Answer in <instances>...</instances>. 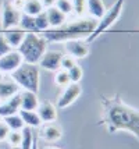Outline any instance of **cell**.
Returning a JSON list of instances; mask_svg holds the SVG:
<instances>
[{
	"label": "cell",
	"mask_w": 139,
	"mask_h": 149,
	"mask_svg": "<svg viewBox=\"0 0 139 149\" xmlns=\"http://www.w3.org/2000/svg\"><path fill=\"white\" fill-rule=\"evenodd\" d=\"M0 121H1V120H0Z\"/></svg>",
	"instance_id": "40"
},
{
	"label": "cell",
	"mask_w": 139,
	"mask_h": 149,
	"mask_svg": "<svg viewBox=\"0 0 139 149\" xmlns=\"http://www.w3.org/2000/svg\"><path fill=\"white\" fill-rule=\"evenodd\" d=\"M42 149H63V148H59V146H56V145H49V146H43Z\"/></svg>",
	"instance_id": "36"
},
{
	"label": "cell",
	"mask_w": 139,
	"mask_h": 149,
	"mask_svg": "<svg viewBox=\"0 0 139 149\" xmlns=\"http://www.w3.org/2000/svg\"><path fill=\"white\" fill-rule=\"evenodd\" d=\"M104 123L110 132L125 130L139 138V111L120 102H111L104 109Z\"/></svg>",
	"instance_id": "1"
},
{
	"label": "cell",
	"mask_w": 139,
	"mask_h": 149,
	"mask_svg": "<svg viewBox=\"0 0 139 149\" xmlns=\"http://www.w3.org/2000/svg\"><path fill=\"white\" fill-rule=\"evenodd\" d=\"M36 113L39 116L42 124L54 123L57 120V106L50 100H42L36 107Z\"/></svg>",
	"instance_id": "10"
},
{
	"label": "cell",
	"mask_w": 139,
	"mask_h": 149,
	"mask_svg": "<svg viewBox=\"0 0 139 149\" xmlns=\"http://www.w3.org/2000/svg\"><path fill=\"white\" fill-rule=\"evenodd\" d=\"M54 84L57 85V86H60V88H66L67 85L71 84L70 77H68V71L63 70V68L57 70L56 74H54Z\"/></svg>",
	"instance_id": "24"
},
{
	"label": "cell",
	"mask_w": 139,
	"mask_h": 149,
	"mask_svg": "<svg viewBox=\"0 0 139 149\" xmlns=\"http://www.w3.org/2000/svg\"><path fill=\"white\" fill-rule=\"evenodd\" d=\"M20 99H21V109L22 110H36L39 104V97L38 93L31 91H20Z\"/></svg>",
	"instance_id": "15"
},
{
	"label": "cell",
	"mask_w": 139,
	"mask_h": 149,
	"mask_svg": "<svg viewBox=\"0 0 139 149\" xmlns=\"http://www.w3.org/2000/svg\"><path fill=\"white\" fill-rule=\"evenodd\" d=\"M21 11L15 10L11 3L6 0L3 1L1 4V11H0V21H1V28L6 31V29H10V28H15L20 22L21 18Z\"/></svg>",
	"instance_id": "6"
},
{
	"label": "cell",
	"mask_w": 139,
	"mask_h": 149,
	"mask_svg": "<svg viewBox=\"0 0 139 149\" xmlns=\"http://www.w3.org/2000/svg\"><path fill=\"white\" fill-rule=\"evenodd\" d=\"M64 49H66L67 54L73 56L75 60L88 57L89 53H91L89 45L84 40H81V39H71V40L64 42Z\"/></svg>",
	"instance_id": "9"
},
{
	"label": "cell",
	"mask_w": 139,
	"mask_h": 149,
	"mask_svg": "<svg viewBox=\"0 0 139 149\" xmlns=\"http://www.w3.org/2000/svg\"><path fill=\"white\" fill-rule=\"evenodd\" d=\"M22 63H24V60L21 57V54L18 53V50L13 49V50H10L4 56L0 57V71L3 74H11Z\"/></svg>",
	"instance_id": "8"
},
{
	"label": "cell",
	"mask_w": 139,
	"mask_h": 149,
	"mask_svg": "<svg viewBox=\"0 0 139 149\" xmlns=\"http://www.w3.org/2000/svg\"><path fill=\"white\" fill-rule=\"evenodd\" d=\"M11 149H22L21 146H11Z\"/></svg>",
	"instance_id": "38"
},
{
	"label": "cell",
	"mask_w": 139,
	"mask_h": 149,
	"mask_svg": "<svg viewBox=\"0 0 139 149\" xmlns=\"http://www.w3.org/2000/svg\"><path fill=\"white\" fill-rule=\"evenodd\" d=\"M21 110V99H20V92L17 95L11 96L10 99H6L4 102L0 104V118L7 116L15 114Z\"/></svg>",
	"instance_id": "13"
},
{
	"label": "cell",
	"mask_w": 139,
	"mask_h": 149,
	"mask_svg": "<svg viewBox=\"0 0 139 149\" xmlns=\"http://www.w3.org/2000/svg\"><path fill=\"white\" fill-rule=\"evenodd\" d=\"M106 11V6L103 0H86V14L96 21L102 18V15Z\"/></svg>",
	"instance_id": "18"
},
{
	"label": "cell",
	"mask_w": 139,
	"mask_h": 149,
	"mask_svg": "<svg viewBox=\"0 0 139 149\" xmlns=\"http://www.w3.org/2000/svg\"><path fill=\"white\" fill-rule=\"evenodd\" d=\"M25 33L27 32L22 31L21 28H10V29H6V32L3 33V36H4L6 42L10 45L11 49H17L21 45Z\"/></svg>",
	"instance_id": "17"
},
{
	"label": "cell",
	"mask_w": 139,
	"mask_h": 149,
	"mask_svg": "<svg viewBox=\"0 0 139 149\" xmlns=\"http://www.w3.org/2000/svg\"><path fill=\"white\" fill-rule=\"evenodd\" d=\"M20 117L22 118V123L25 127H29V128H39L42 125V121H40L39 116L36 110H22L21 109L18 111Z\"/></svg>",
	"instance_id": "19"
},
{
	"label": "cell",
	"mask_w": 139,
	"mask_h": 149,
	"mask_svg": "<svg viewBox=\"0 0 139 149\" xmlns=\"http://www.w3.org/2000/svg\"><path fill=\"white\" fill-rule=\"evenodd\" d=\"M47 40L36 32H27L22 39L21 45L15 49L18 50L24 63L38 64L40 57L46 53Z\"/></svg>",
	"instance_id": "3"
},
{
	"label": "cell",
	"mask_w": 139,
	"mask_h": 149,
	"mask_svg": "<svg viewBox=\"0 0 139 149\" xmlns=\"http://www.w3.org/2000/svg\"><path fill=\"white\" fill-rule=\"evenodd\" d=\"M73 3V13L82 18L86 14V0H71Z\"/></svg>",
	"instance_id": "27"
},
{
	"label": "cell",
	"mask_w": 139,
	"mask_h": 149,
	"mask_svg": "<svg viewBox=\"0 0 139 149\" xmlns=\"http://www.w3.org/2000/svg\"><path fill=\"white\" fill-rule=\"evenodd\" d=\"M20 86L15 84V81L11 78H3L0 81V99L1 100H6L10 99L11 96L17 95L20 92Z\"/></svg>",
	"instance_id": "14"
},
{
	"label": "cell",
	"mask_w": 139,
	"mask_h": 149,
	"mask_svg": "<svg viewBox=\"0 0 139 149\" xmlns=\"http://www.w3.org/2000/svg\"><path fill=\"white\" fill-rule=\"evenodd\" d=\"M10 50H13V49H11L10 45L6 42L4 36H3V35H0V57H1V56H4V54L8 53Z\"/></svg>",
	"instance_id": "31"
},
{
	"label": "cell",
	"mask_w": 139,
	"mask_h": 149,
	"mask_svg": "<svg viewBox=\"0 0 139 149\" xmlns=\"http://www.w3.org/2000/svg\"><path fill=\"white\" fill-rule=\"evenodd\" d=\"M3 123L8 127L10 131H21L25 127L24 123H22V118L20 117L18 113L11 114V116H7V117H3Z\"/></svg>",
	"instance_id": "21"
},
{
	"label": "cell",
	"mask_w": 139,
	"mask_h": 149,
	"mask_svg": "<svg viewBox=\"0 0 139 149\" xmlns=\"http://www.w3.org/2000/svg\"><path fill=\"white\" fill-rule=\"evenodd\" d=\"M11 79L15 81V84L24 91H31L38 93L40 88V72L39 67L36 64H22L11 72Z\"/></svg>",
	"instance_id": "4"
},
{
	"label": "cell",
	"mask_w": 139,
	"mask_h": 149,
	"mask_svg": "<svg viewBox=\"0 0 139 149\" xmlns=\"http://www.w3.org/2000/svg\"><path fill=\"white\" fill-rule=\"evenodd\" d=\"M18 25L22 31L25 32H38V28H36V24H35V17H31V15H27V14H21V18Z\"/></svg>",
	"instance_id": "22"
},
{
	"label": "cell",
	"mask_w": 139,
	"mask_h": 149,
	"mask_svg": "<svg viewBox=\"0 0 139 149\" xmlns=\"http://www.w3.org/2000/svg\"><path fill=\"white\" fill-rule=\"evenodd\" d=\"M68 77H70V81L73 84H80L84 78V70L80 64H75L74 67H71L68 70Z\"/></svg>",
	"instance_id": "25"
},
{
	"label": "cell",
	"mask_w": 139,
	"mask_h": 149,
	"mask_svg": "<svg viewBox=\"0 0 139 149\" xmlns=\"http://www.w3.org/2000/svg\"><path fill=\"white\" fill-rule=\"evenodd\" d=\"M45 13H46V17H47V21H49L50 28H59V26L66 24L67 15L61 13L57 7H54V6L49 7V8L45 10Z\"/></svg>",
	"instance_id": "16"
},
{
	"label": "cell",
	"mask_w": 139,
	"mask_h": 149,
	"mask_svg": "<svg viewBox=\"0 0 139 149\" xmlns=\"http://www.w3.org/2000/svg\"><path fill=\"white\" fill-rule=\"evenodd\" d=\"M45 11V8L42 6L40 0H25L24 1V7H22V14H27L31 17H36L38 14Z\"/></svg>",
	"instance_id": "20"
},
{
	"label": "cell",
	"mask_w": 139,
	"mask_h": 149,
	"mask_svg": "<svg viewBox=\"0 0 139 149\" xmlns=\"http://www.w3.org/2000/svg\"><path fill=\"white\" fill-rule=\"evenodd\" d=\"M31 149H39V145H38V136L35 138V141H33L32 146H31Z\"/></svg>",
	"instance_id": "35"
},
{
	"label": "cell",
	"mask_w": 139,
	"mask_h": 149,
	"mask_svg": "<svg viewBox=\"0 0 139 149\" xmlns=\"http://www.w3.org/2000/svg\"><path fill=\"white\" fill-rule=\"evenodd\" d=\"M21 134H22V139H21L20 146L22 149H31L33 141H35V138H36V135L33 134L32 128H29V127H24V128L21 130Z\"/></svg>",
	"instance_id": "23"
},
{
	"label": "cell",
	"mask_w": 139,
	"mask_h": 149,
	"mask_svg": "<svg viewBox=\"0 0 139 149\" xmlns=\"http://www.w3.org/2000/svg\"><path fill=\"white\" fill-rule=\"evenodd\" d=\"M38 136L42 138L43 141H46V142H57L63 136V128L56 123L42 124L39 127Z\"/></svg>",
	"instance_id": "11"
},
{
	"label": "cell",
	"mask_w": 139,
	"mask_h": 149,
	"mask_svg": "<svg viewBox=\"0 0 139 149\" xmlns=\"http://www.w3.org/2000/svg\"><path fill=\"white\" fill-rule=\"evenodd\" d=\"M77 64V60L73 57V56H70V54H63L61 56V60H60V68H63V70H66L68 71L71 67Z\"/></svg>",
	"instance_id": "30"
},
{
	"label": "cell",
	"mask_w": 139,
	"mask_h": 149,
	"mask_svg": "<svg viewBox=\"0 0 139 149\" xmlns=\"http://www.w3.org/2000/svg\"><path fill=\"white\" fill-rule=\"evenodd\" d=\"M82 93V88L80 84H71L67 85L64 88V91L60 93L59 99H57V109H67L70 107L71 104H74L78 97Z\"/></svg>",
	"instance_id": "7"
},
{
	"label": "cell",
	"mask_w": 139,
	"mask_h": 149,
	"mask_svg": "<svg viewBox=\"0 0 139 149\" xmlns=\"http://www.w3.org/2000/svg\"><path fill=\"white\" fill-rule=\"evenodd\" d=\"M98 21L93 18H81L71 24H64L59 28L47 29L43 32V38L47 42H67L71 39L88 38L95 31Z\"/></svg>",
	"instance_id": "2"
},
{
	"label": "cell",
	"mask_w": 139,
	"mask_h": 149,
	"mask_svg": "<svg viewBox=\"0 0 139 149\" xmlns=\"http://www.w3.org/2000/svg\"><path fill=\"white\" fill-rule=\"evenodd\" d=\"M124 3H125V0H115L114 4H113L110 8H106L104 14L102 15V18L98 21V25L95 28V31L86 38V42L95 40L98 36H100L102 33H104L109 28H111V26L117 22V19H118L120 17H121V14H122Z\"/></svg>",
	"instance_id": "5"
},
{
	"label": "cell",
	"mask_w": 139,
	"mask_h": 149,
	"mask_svg": "<svg viewBox=\"0 0 139 149\" xmlns=\"http://www.w3.org/2000/svg\"><path fill=\"white\" fill-rule=\"evenodd\" d=\"M24 1H25V0H11L10 3H11V6H13L15 10H18V11H22V7H24Z\"/></svg>",
	"instance_id": "33"
},
{
	"label": "cell",
	"mask_w": 139,
	"mask_h": 149,
	"mask_svg": "<svg viewBox=\"0 0 139 149\" xmlns=\"http://www.w3.org/2000/svg\"><path fill=\"white\" fill-rule=\"evenodd\" d=\"M56 1H57V0H40V3H42V6H43L45 10L49 8V7H53L54 4H56Z\"/></svg>",
	"instance_id": "34"
},
{
	"label": "cell",
	"mask_w": 139,
	"mask_h": 149,
	"mask_svg": "<svg viewBox=\"0 0 139 149\" xmlns=\"http://www.w3.org/2000/svg\"><path fill=\"white\" fill-rule=\"evenodd\" d=\"M61 53L59 52H47L40 57L39 63L38 64L46 70V71H52V72H56L57 70H60V60H61Z\"/></svg>",
	"instance_id": "12"
},
{
	"label": "cell",
	"mask_w": 139,
	"mask_h": 149,
	"mask_svg": "<svg viewBox=\"0 0 139 149\" xmlns=\"http://www.w3.org/2000/svg\"><path fill=\"white\" fill-rule=\"evenodd\" d=\"M3 78H4V74H3V72L0 71V81H1V79H3Z\"/></svg>",
	"instance_id": "37"
},
{
	"label": "cell",
	"mask_w": 139,
	"mask_h": 149,
	"mask_svg": "<svg viewBox=\"0 0 139 149\" xmlns=\"http://www.w3.org/2000/svg\"><path fill=\"white\" fill-rule=\"evenodd\" d=\"M35 24H36V28H38V32H45L47 29H50V25H49V21H47L45 11H42L35 17Z\"/></svg>",
	"instance_id": "26"
},
{
	"label": "cell",
	"mask_w": 139,
	"mask_h": 149,
	"mask_svg": "<svg viewBox=\"0 0 139 149\" xmlns=\"http://www.w3.org/2000/svg\"><path fill=\"white\" fill-rule=\"evenodd\" d=\"M54 7H57L60 11L63 14H66V15H70L73 13V3H71V0H57Z\"/></svg>",
	"instance_id": "28"
},
{
	"label": "cell",
	"mask_w": 139,
	"mask_h": 149,
	"mask_svg": "<svg viewBox=\"0 0 139 149\" xmlns=\"http://www.w3.org/2000/svg\"><path fill=\"white\" fill-rule=\"evenodd\" d=\"M1 102H3V100H1V99H0V104H1Z\"/></svg>",
	"instance_id": "39"
},
{
	"label": "cell",
	"mask_w": 139,
	"mask_h": 149,
	"mask_svg": "<svg viewBox=\"0 0 139 149\" xmlns=\"http://www.w3.org/2000/svg\"><path fill=\"white\" fill-rule=\"evenodd\" d=\"M21 139H22L21 131H10L8 135H7V138H6V141L8 142L10 146H20Z\"/></svg>",
	"instance_id": "29"
},
{
	"label": "cell",
	"mask_w": 139,
	"mask_h": 149,
	"mask_svg": "<svg viewBox=\"0 0 139 149\" xmlns=\"http://www.w3.org/2000/svg\"><path fill=\"white\" fill-rule=\"evenodd\" d=\"M8 132H10L8 127H7L6 124L3 123V121H0V142H1V141H6L7 135H8Z\"/></svg>",
	"instance_id": "32"
}]
</instances>
